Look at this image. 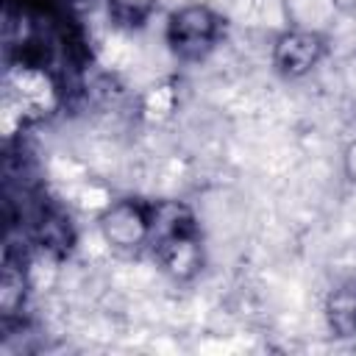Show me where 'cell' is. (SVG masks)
<instances>
[{
	"label": "cell",
	"mask_w": 356,
	"mask_h": 356,
	"mask_svg": "<svg viewBox=\"0 0 356 356\" xmlns=\"http://www.w3.org/2000/svg\"><path fill=\"white\" fill-rule=\"evenodd\" d=\"M222 31H225V19L211 6L186 3L167 14L164 42L178 61L195 64V61H203L220 44Z\"/></svg>",
	"instance_id": "1"
},
{
	"label": "cell",
	"mask_w": 356,
	"mask_h": 356,
	"mask_svg": "<svg viewBox=\"0 0 356 356\" xmlns=\"http://www.w3.org/2000/svg\"><path fill=\"white\" fill-rule=\"evenodd\" d=\"M325 53H328V39L323 31L289 25L286 31L275 36L270 61H273V70L284 81H298L314 72L320 61L325 58Z\"/></svg>",
	"instance_id": "2"
},
{
	"label": "cell",
	"mask_w": 356,
	"mask_h": 356,
	"mask_svg": "<svg viewBox=\"0 0 356 356\" xmlns=\"http://www.w3.org/2000/svg\"><path fill=\"white\" fill-rule=\"evenodd\" d=\"M97 228L108 248L120 253H136L147 248L150 239V203H142L136 197L111 200L100 211Z\"/></svg>",
	"instance_id": "3"
},
{
	"label": "cell",
	"mask_w": 356,
	"mask_h": 356,
	"mask_svg": "<svg viewBox=\"0 0 356 356\" xmlns=\"http://www.w3.org/2000/svg\"><path fill=\"white\" fill-rule=\"evenodd\" d=\"M153 256H156L159 267L172 281H178V284L192 281L203 270V261H206L203 236H200V231H192V234L167 239V242H161V245L153 248Z\"/></svg>",
	"instance_id": "4"
},
{
	"label": "cell",
	"mask_w": 356,
	"mask_h": 356,
	"mask_svg": "<svg viewBox=\"0 0 356 356\" xmlns=\"http://www.w3.org/2000/svg\"><path fill=\"white\" fill-rule=\"evenodd\" d=\"M192 231H200V225H197L195 211L186 203H181V200L150 203V239H147L150 250L167 239H175V236L192 234Z\"/></svg>",
	"instance_id": "5"
},
{
	"label": "cell",
	"mask_w": 356,
	"mask_h": 356,
	"mask_svg": "<svg viewBox=\"0 0 356 356\" xmlns=\"http://www.w3.org/2000/svg\"><path fill=\"white\" fill-rule=\"evenodd\" d=\"M325 325L331 337L337 339H353L356 337V278L339 281L323 303Z\"/></svg>",
	"instance_id": "6"
},
{
	"label": "cell",
	"mask_w": 356,
	"mask_h": 356,
	"mask_svg": "<svg viewBox=\"0 0 356 356\" xmlns=\"http://www.w3.org/2000/svg\"><path fill=\"white\" fill-rule=\"evenodd\" d=\"M108 19L122 31H139L153 17L159 0H106Z\"/></svg>",
	"instance_id": "7"
},
{
	"label": "cell",
	"mask_w": 356,
	"mask_h": 356,
	"mask_svg": "<svg viewBox=\"0 0 356 356\" xmlns=\"http://www.w3.org/2000/svg\"><path fill=\"white\" fill-rule=\"evenodd\" d=\"M39 245L56 256H64L72 245V231H70V220L64 217H44L39 222Z\"/></svg>",
	"instance_id": "8"
},
{
	"label": "cell",
	"mask_w": 356,
	"mask_h": 356,
	"mask_svg": "<svg viewBox=\"0 0 356 356\" xmlns=\"http://www.w3.org/2000/svg\"><path fill=\"white\" fill-rule=\"evenodd\" d=\"M342 172H345V178L356 186V139L348 142L345 150H342Z\"/></svg>",
	"instance_id": "9"
}]
</instances>
